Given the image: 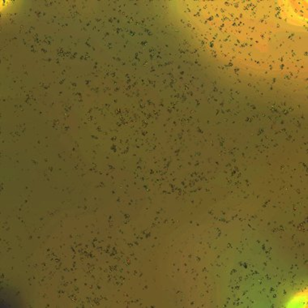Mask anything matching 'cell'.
Returning <instances> with one entry per match:
<instances>
[{
	"instance_id": "obj_1",
	"label": "cell",
	"mask_w": 308,
	"mask_h": 308,
	"mask_svg": "<svg viewBox=\"0 0 308 308\" xmlns=\"http://www.w3.org/2000/svg\"><path fill=\"white\" fill-rule=\"evenodd\" d=\"M286 304L288 308H308V291L298 290L288 298Z\"/></svg>"
}]
</instances>
